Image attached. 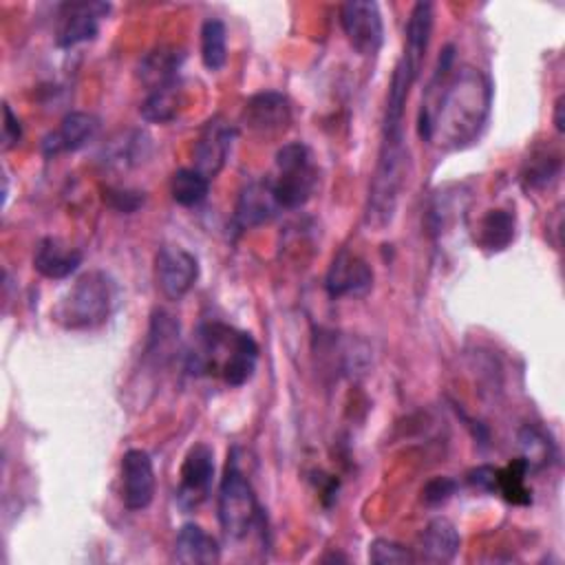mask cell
<instances>
[{
	"label": "cell",
	"mask_w": 565,
	"mask_h": 565,
	"mask_svg": "<svg viewBox=\"0 0 565 565\" xmlns=\"http://www.w3.org/2000/svg\"><path fill=\"white\" fill-rule=\"evenodd\" d=\"M492 110V82L472 64H455L448 44L437 62L419 108V137L439 150H463L475 143Z\"/></svg>",
	"instance_id": "cell-1"
},
{
	"label": "cell",
	"mask_w": 565,
	"mask_h": 565,
	"mask_svg": "<svg viewBox=\"0 0 565 565\" xmlns=\"http://www.w3.org/2000/svg\"><path fill=\"white\" fill-rule=\"evenodd\" d=\"M258 364V344L252 333L218 320L201 322L188 351L185 369L192 375H216L227 386H243Z\"/></svg>",
	"instance_id": "cell-2"
},
{
	"label": "cell",
	"mask_w": 565,
	"mask_h": 565,
	"mask_svg": "<svg viewBox=\"0 0 565 565\" xmlns=\"http://www.w3.org/2000/svg\"><path fill=\"white\" fill-rule=\"evenodd\" d=\"M408 170V146L404 139V124L384 119L382 143L377 166L369 188L366 223L373 227H386L397 210L399 192Z\"/></svg>",
	"instance_id": "cell-3"
},
{
	"label": "cell",
	"mask_w": 565,
	"mask_h": 565,
	"mask_svg": "<svg viewBox=\"0 0 565 565\" xmlns=\"http://www.w3.org/2000/svg\"><path fill=\"white\" fill-rule=\"evenodd\" d=\"M117 302L115 280L99 269L82 274L53 309L55 322L71 331L102 327Z\"/></svg>",
	"instance_id": "cell-4"
},
{
	"label": "cell",
	"mask_w": 565,
	"mask_h": 565,
	"mask_svg": "<svg viewBox=\"0 0 565 565\" xmlns=\"http://www.w3.org/2000/svg\"><path fill=\"white\" fill-rule=\"evenodd\" d=\"M263 521V510L254 488L238 466L236 450L227 457V466L218 486V523L227 539H243Z\"/></svg>",
	"instance_id": "cell-5"
},
{
	"label": "cell",
	"mask_w": 565,
	"mask_h": 565,
	"mask_svg": "<svg viewBox=\"0 0 565 565\" xmlns=\"http://www.w3.org/2000/svg\"><path fill=\"white\" fill-rule=\"evenodd\" d=\"M269 181L282 210L302 207L318 185V168L309 146L302 141L282 143L276 152V174Z\"/></svg>",
	"instance_id": "cell-6"
},
{
	"label": "cell",
	"mask_w": 565,
	"mask_h": 565,
	"mask_svg": "<svg viewBox=\"0 0 565 565\" xmlns=\"http://www.w3.org/2000/svg\"><path fill=\"white\" fill-rule=\"evenodd\" d=\"M340 26L349 44L364 57L377 55L384 42V22L377 2L351 0L340 7Z\"/></svg>",
	"instance_id": "cell-7"
},
{
	"label": "cell",
	"mask_w": 565,
	"mask_h": 565,
	"mask_svg": "<svg viewBox=\"0 0 565 565\" xmlns=\"http://www.w3.org/2000/svg\"><path fill=\"white\" fill-rule=\"evenodd\" d=\"M214 486V450L212 446L199 441L194 444L179 472L177 486V503L183 512L196 510L201 503L207 501Z\"/></svg>",
	"instance_id": "cell-8"
},
{
	"label": "cell",
	"mask_w": 565,
	"mask_h": 565,
	"mask_svg": "<svg viewBox=\"0 0 565 565\" xmlns=\"http://www.w3.org/2000/svg\"><path fill=\"white\" fill-rule=\"evenodd\" d=\"M154 276L168 300H181L199 278V260L181 245H161L154 256Z\"/></svg>",
	"instance_id": "cell-9"
},
{
	"label": "cell",
	"mask_w": 565,
	"mask_h": 565,
	"mask_svg": "<svg viewBox=\"0 0 565 565\" xmlns=\"http://www.w3.org/2000/svg\"><path fill=\"white\" fill-rule=\"evenodd\" d=\"M110 13L108 2H66L60 4V20L55 29V44L60 49H73L82 42L95 40L99 22Z\"/></svg>",
	"instance_id": "cell-10"
},
{
	"label": "cell",
	"mask_w": 565,
	"mask_h": 565,
	"mask_svg": "<svg viewBox=\"0 0 565 565\" xmlns=\"http://www.w3.org/2000/svg\"><path fill=\"white\" fill-rule=\"evenodd\" d=\"M371 287L373 269L369 263L349 249H340L324 276L327 294L331 298H364Z\"/></svg>",
	"instance_id": "cell-11"
},
{
	"label": "cell",
	"mask_w": 565,
	"mask_h": 565,
	"mask_svg": "<svg viewBox=\"0 0 565 565\" xmlns=\"http://www.w3.org/2000/svg\"><path fill=\"white\" fill-rule=\"evenodd\" d=\"M234 137L236 128L221 115H214L203 124L199 139L194 143V168L210 181L223 170Z\"/></svg>",
	"instance_id": "cell-12"
},
{
	"label": "cell",
	"mask_w": 565,
	"mask_h": 565,
	"mask_svg": "<svg viewBox=\"0 0 565 565\" xmlns=\"http://www.w3.org/2000/svg\"><path fill=\"white\" fill-rule=\"evenodd\" d=\"M291 121L289 99L278 90H260L245 102L243 124L258 137H276Z\"/></svg>",
	"instance_id": "cell-13"
},
{
	"label": "cell",
	"mask_w": 565,
	"mask_h": 565,
	"mask_svg": "<svg viewBox=\"0 0 565 565\" xmlns=\"http://www.w3.org/2000/svg\"><path fill=\"white\" fill-rule=\"evenodd\" d=\"M152 459L141 448H130L121 457V501L128 510H146L154 499Z\"/></svg>",
	"instance_id": "cell-14"
},
{
	"label": "cell",
	"mask_w": 565,
	"mask_h": 565,
	"mask_svg": "<svg viewBox=\"0 0 565 565\" xmlns=\"http://www.w3.org/2000/svg\"><path fill=\"white\" fill-rule=\"evenodd\" d=\"M282 207L276 201L271 181L265 179H256L249 181L238 199H236V207H234V216H232V225L236 232H245L258 225L269 223Z\"/></svg>",
	"instance_id": "cell-15"
},
{
	"label": "cell",
	"mask_w": 565,
	"mask_h": 565,
	"mask_svg": "<svg viewBox=\"0 0 565 565\" xmlns=\"http://www.w3.org/2000/svg\"><path fill=\"white\" fill-rule=\"evenodd\" d=\"M99 119L84 110H71L62 117L60 126L42 139L44 157H57L62 152H75L95 139Z\"/></svg>",
	"instance_id": "cell-16"
},
{
	"label": "cell",
	"mask_w": 565,
	"mask_h": 565,
	"mask_svg": "<svg viewBox=\"0 0 565 565\" xmlns=\"http://www.w3.org/2000/svg\"><path fill=\"white\" fill-rule=\"evenodd\" d=\"M82 265V252L66 245L55 236H44L33 254V267L38 274L51 280H64Z\"/></svg>",
	"instance_id": "cell-17"
},
{
	"label": "cell",
	"mask_w": 565,
	"mask_h": 565,
	"mask_svg": "<svg viewBox=\"0 0 565 565\" xmlns=\"http://www.w3.org/2000/svg\"><path fill=\"white\" fill-rule=\"evenodd\" d=\"M172 558L185 565H207L221 558V547L216 539L207 534L201 525L185 523L177 532Z\"/></svg>",
	"instance_id": "cell-18"
},
{
	"label": "cell",
	"mask_w": 565,
	"mask_h": 565,
	"mask_svg": "<svg viewBox=\"0 0 565 565\" xmlns=\"http://www.w3.org/2000/svg\"><path fill=\"white\" fill-rule=\"evenodd\" d=\"M461 545V536L452 521L446 516H437L428 521L419 536V550L422 558L430 563H450Z\"/></svg>",
	"instance_id": "cell-19"
},
{
	"label": "cell",
	"mask_w": 565,
	"mask_h": 565,
	"mask_svg": "<svg viewBox=\"0 0 565 565\" xmlns=\"http://www.w3.org/2000/svg\"><path fill=\"white\" fill-rule=\"evenodd\" d=\"M433 4L430 2H417L411 9L408 22H406V42H404V53L402 57L419 73L426 51H428V42H430V33H433Z\"/></svg>",
	"instance_id": "cell-20"
},
{
	"label": "cell",
	"mask_w": 565,
	"mask_h": 565,
	"mask_svg": "<svg viewBox=\"0 0 565 565\" xmlns=\"http://www.w3.org/2000/svg\"><path fill=\"white\" fill-rule=\"evenodd\" d=\"M185 53L177 46H159L143 55L139 62V79L148 86V90L159 88L163 84L177 82Z\"/></svg>",
	"instance_id": "cell-21"
},
{
	"label": "cell",
	"mask_w": 565,
	"mask_h": 565,
	"mask_svg": "<svg viewBox=\"0 0 565 565\" xmlns=\"http://www.w3.org/2000/svg\"><path fill=\"white\" fill-rule=\"evenodd\" d=\"M181 104H183V84H181V79H177V82L163 84L159 88H152L148 93V97L143 99L139 113L146 121L168 124L179 115Z\"/></svg>",
	"instance_id": "cell-22"
},
{
	"label": "cell",
	"mask_w": 565,
	"mask_h": 565,
	"mask_svg": "<svg viewBox=\"0 0 565 565\" xmlns=\"http://www.w3.org/2000/svg\"><path fill=\"white\" fill-rule=\"evenodd\" d=\"M179 344V322L163 309L152 313L146 353L154 364H166Z\"/></svg>",
	"instance_id": "cell-23"
},
{
	"label": "cell",
	"mask_w": 565,
	"mask_h": 565,
	"mask_svg": "<svg viewBox=\"0 0 565 565\" xmlns=\"http://www.w3.org/2000/svg\"><path fill=\"white\" fill-rule=\"evenodd\" d=\"M516 232L514 214L508 210H490L477 225V243L486 252H503Z\"/></svg>",
	"instance_id": "cell-24"
},
{
	"label": "cell",
	"mask_w": 565,
	"mask_h": 565,
	"mask_svg": "<svg viewBox=\"0 0 565 565\" xmlns=\"http://www.w3.org/2000/svg\"><path fill=\"white\" fill-rule=\"evenodd\" d=\"M150 152V137L141 130L121 132L119 139H113L104 148V161L117 168H132L139 166Z\"/></svg>",
	"instance_id": "cell-25"
},
{
	"label": "cell",
	"mask_w": 565,
	"mask_h": 565,
	"mask_svg": "<svg viewBox=\"0 0 565 565\" xmlns=\"http://www.w3.org/2000/svg\"><path fill=\"white\" fill-rule=\"evenodd\" d=\"M527 470H530V466L523 457L510 461L501 470H494V492H499L508 503L527 505L532 501L530 488L525 486Z\"/></svg>",
	"instance_id": "cell-26"
},
{
	"label": "cell",
	"mask_w": 565,
	"mask_h": 565,
	"mask_svg": "<svg viewBox=\"0 0 565 565\" xmlns=\"http://www.w3.org/2000/svg\"><path fill=\"white\" fill-rule=\"evenodd\" d=\"M210 179L196 168H179L170 179L172 201L183 207H196L207 199Z\"/></svg>",
	"instance_id": "cell-27"
},
{
	"label": "cell",
	"mask_w": 565,
	"mask_h": 565,
	"mask_svg": "<svg viewBox=\"0 0 565 565\" xmlns=\"http://www.w3.org/2000/svg\"><path fill=\"white\" fill-rule=\"evenodd\" d=\"M201 60L207 71H221L227 62V29L218 18H207L201 26Z\"/></svg>",
	"instance_id": "cell-28"
},
{
	"label": "cell",
	"mask_w": 565,
	"mask_h": 565,
	"mask_svg": "<svg viewBox=\"0 0 565 565\" xmlns=\"http://www.w3.org/2000/svg\"><path fill=\"white\" fill-rule=\"evenodd\" d=\"M561 172V157L556 152H539V154H530V159H525V168H523V181L530 188H545L550 185Z\"/></svg>",
	"instance_id": "cell-29"
},
{
	"label": "cell",
	"mask_w": 565,
	"mask_h": 565,
	"mask_svg": "<svg viewBox=\"0 0 565 565\" xmlns=\"http://www.w3.org/2000/svg\"><path fill=\"white\" fill-rule=\"evenodd\" d=\"M369 561L377 565H391V563L404 565V563H415V554L397 541L375 539L369 543Z\"/></svg>",
	"instance_id": "cell-30"
},
{
	"label": "cell",
	"mask_w": 565,
	"mask_h": 565,
	"mask_svg": "<svg viewBox=\"0 0 565 565\" xmlns=\"http://www.w3.org/2000/svg\"><path fill=\"white\" fill-rule=\"evenodd\" d=\"M521 446L525 448V461L527 466H545L552 457V441L536 428L525 426L521 433Z\"/></svg>",
	"instance_id": "cell-31"
},
{
	"label": "cell",
	"mask_w": 565,
	"mask_h": 565,
	"mask_svg": "<svg viewBox=\"0 0 565 565\" xmlns=\"http://www.w3.org/2000/svg\"><path fill=\"white\" fill-rule=\"evenodd\" d=\"M104 201L121 214H132L146 203V194L139 192V190H128V188H124V190L121 188H106L104 190Z\"/></svg>",
	"instance_id": "cell-32"
},
{
	"label": "cell",
	"mask_w": 565,
	"mask_h": 565,
	"mask_svg": "<svg viewBox=\"0 0 565 565\" xmlns=\"http://www.w3.org/2000/svg\"><path fill=\"white\" fill-rule=\"evenodd\" d=\"M457 490V481L450 477H435L422 488V499L426 505H441L446 503Z\"/></svg>",
	"instance_id": "cell-33"
},
{
	"label": "cell",
	"mask_w": 565,
	"mask_h": 565,
	"mask_svg": "<svg viewBox=\"0 0 565 565\" xmlns=\"http://www.w3.org/2000/svg\"><path fill=\"white\" fill-rule=\"evenodd\" d=\"M22 139V124L9 104H2V150H11Z\"/></svg>",
	"instance_id": "cell-34"
},
{
	"label": "cell",
	"mask_w": 565,
	"mask_h": 565,
	"mask_svg": "<svg viewBox=\"0 0 565 565\" xmlns=\"http://www.w3.org/2000/svg\"><path fill=\"white\" fill-rule=\"evenodd\" d=\"M554 128H556V132H563V130H565V121H563V95H558L556 102H554Z\"/></svg>",
	"instance_id": "cell-35"
}]
</instances>
